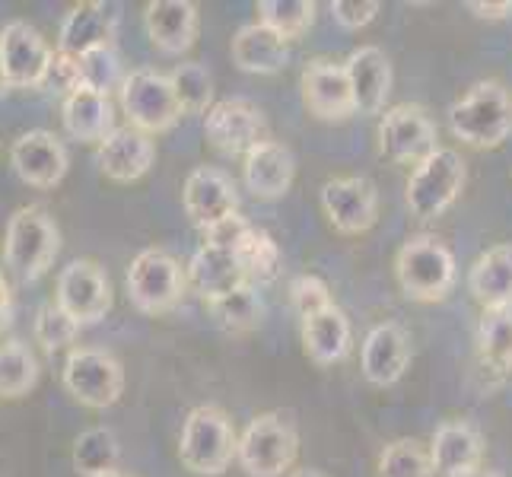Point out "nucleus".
<instances>
[{"label":"nucleus","mask_w":512,"mask_h":477,"mask_svg":"<svg viewBox=\"0 0 512 477\" xmlns=\"http://www.w3.org/2000/svg\"><path fill=\"white\" fill-rule=\"evenodd\" d=\"M360 366L369 385H395L411 366V338L398 322H382L366 334Z\"/></svg>","instance_id":"obj_20"},{"label":"nucleus","mask_w":512,"mask_h":477,"mask_svg":"<svg viewBox=\"0 0 512 477\" xmlns=\"http://www.w3.org/2000/svg\"><path fill=\"white\" fill-rule=\"evenodd\" d=\"M478 350L481 360L493 373L512 369V312H484L478 325Z\"/></svg>","instance_id":"obj_35"},{"label":"nucleus","mask_w":512,"mask_h":477,"mask_svg":"<svg viewBox=\"0 0 512 477\" xmlns=\"http://www.w3.org/2000/svg\"><path fill=\"white\" fill-rule=\"evenodd\" d=\"M10 90V86H7V77H4V67H0V96H4Z\"/></svg>","instance_id":"obj_48"},{"label":"nucleus","mask_w":512,"mask_h":477,"mask_svg":"<svg viewBox=\"0 0 512 477\" xmlns=\"http://www.w3.org/2000/svg\"><path fill=\"white\" fill-rule=\"evenodd\" d=\"M204 137L223 156H245L268 140V121L252 99L233 96L210 105L204 118Z\"/></svg>","instance_id":"obj_11"},{"label":"nucleus","mask_w":512,"mask_h":477,"mask_svg":"<svg viewBox=\"0 0 512 477\" xmlns=\"http://www.w3.org/2000/svg\"><path fill=\"white\" fill-rule=\"evenodd\" d=\"M61 382L67 388V395L80 401L83 408H112V404L125 392V366L112 357L109 350L99 347H70Z\"/></svg>","instance_id":"obj_8"},{"label":"nucleus","mask_w":512,"mask_h":477,"mask_svg":"<svg viewBox=\"0 0 512 477\" xmlns=\"http://www.w3.org/2000/svg\"><path fill=\"white\" fill-rule=\"evenodd\" d=\"M45 86H55L58 93H64V99H67L70 93L83 90L80 61H77L74 55H64V51H55V61H51V70H48Z\"/></svg>","instance_id":"obj_42"},{"label":"nucleus","mask_w":512,"mask_h":477,"mask_svg":"<svg viewBox=\"0 0 512 477\" xmlns=\"http://www.w3.org/2000/svg\"><path fill=\"white\" fill-rule=\"evenodd\" d=\"M207 306L214 312L217 322L233 334H245V331L258 328L264 318V303H261L255 284H242L233 293H226L217 299V303H207Z\"/></svg>","instance_id":"obj_33"},{"label":"nucleus","mask_w":512,"mask_h":477,"mask_svg":"<svg viewBox=\"0 0 512 477\" xmlns=\"http://www.w3.org/2000/svg\"><path fill=\"white\" fill-rule=\"evenodd\" d=\"M395 277L404 296L414 303H439L455 287V255L436 236H411L395 255Z\"/></svg>","instance_id":"obj_3"},{"label":"nucleus","mask_w":512,"mask_h":477,"mask_svg":"<svg viewBox=\"0 0 512 477\" xmlns=\"http://www.w3.org/2000/svg\"><path fill=\"white\" fill-rule=\"evenodd\" d=\"M64 131L80 140V144H102L105 137L115 134V109L109 96H99L93 90L70 93L61 105Z\"/></svg>","instance_id":"obj_27"},{"label":"nucleus","mask_w":512,"mask_h":477,"mask_svg":"<svg viewBox=\"0 0 512 477\" xmlns=\"http://www.w3.org/2000/svg\"><path fill=\"white\" fill-rule=\"evenodd\" d=\"M350 341H353L350 322L338 306L303 318V347L312 363L319 366L341 363L350 353Z\"/></svg>","instance_id":"obj_29"},{"label":"nucleus","mask_w":512,"mask_h":477,"mask_svg":"<svg viewBox=\"0 0 512 477\" xmlns=\"http://www.w3.org/2000/svg\"><path fill=\"white\" fill-rule=\"evenodd\" d=\"M436 140V125L420 105H392L379 121V150L392 163L417 169L423 159L439 150Z\"/></svg>","instance_id":"obj_13"},{"label":"nucleus","mask_w":512,"mask_h":477,"mask_svg":"<svg viewBox=\"0 0 512 477\" xmlns=\"http://www.w3.org/2000/svg\"><path fill=\"white\" fill-rule=\"evenodd\" d=\"M118 23H121L118 4H105V0H86V4H77L61 23L58 51L80 58L93 48L115 45Z\"/></svg>","instance_id":"obj_18"},{"label":"nucleus","mask_w":512,"mask_h":477,"mask_svg":"<svg viewBox=\"0 0 512 477\" xmlns=\"http://www.w3.org/2000/svg\"><path fill=\"white\" fill-rule=\"evenodd\" d=\"M169 83H172V93H175V99H179L185 115L210 112L207 105H210V99H214V77H210V70L204 64H198V61L175 64L172 74H169Z\"/></svg>","instance_id":"obj_34"},{"label":"nucleus","mask_w":512,"mask_h":477,"mask_svg":"<svg viewBox=\"0 0 512 477\" xmlns=\"http://www.w3.org/2000/svg\"><path fill=\"white\" fill-rule=\"evenodd\" d=\"M10 166L29 188L45 191V188H55L64 182L70 156H67V147L55 134L39 128V131H26L23 137L13 140Z\"/></svg>","instance_id":"obj_16"},{"label":"nucleus","mask_w":512,"mask_h":477,"mask_svg":"<svg viewBox=\"0 0 512 477\" xmlns=\"http://www.w3.org/2000/svg\"><path fill=\"white\" fill-rule=\"evenodd\" d=\"M239 452V433L233 420L217 404L194 408L182 427L179 458L182 465L201 477H220Z\"/></svg>","instance_id":"obj_4"},{"label":"nucleus","mask_w":512,"mask_h":477,"mask_svg":"<svg viewBox=\"0 0 512 477\" xmlns=\"http://www.w3.org/2000/svg\"><path fill=\"white\" fill-rule=\"evenodd\" d=\"M468 290L484 312H512V245H493L471 264Z\"/></svg>","instance_id":"obj_26"},{"label":"nucleus","mask_w":512,"mask_h":477,"mask_svg":"<svg viewBox=\"0 0 512 477\" xmlns=\"http://www.w3.org/2000/svg\"><path fill=\"white\" fill-rule=\"evenodd\" d=\"M96 477H128L125 471H105V474H96Z\"/></svg>","instance_id":"obj_49"},{"label":"nucleus","mask_w":512,"mask_h":477,"mask_svg":"<svg viewBox=\"0 0 512 477\" xmlns=\"http://www.w3.org/2000/svg\"><path fill=\"white\" fill-rule=\"evenodd\" d=\"M55 51L45 42V35L26 20H13L0 32V67L10 90H35L45 86Z\"/></svg>","instance_id":"obj_12"},{"label":"nucleus","mask_w":512,"mask_h":477,"mask_svg":"<svg viewBox=\"0 0 512 477\" xmlns=\"http://www.w3.org/2000/svg\"><path fill=\"white\" fill-rule=\"evenodd\" d=\"M156 159V144L153 137L137 131V128H115L96 147V166L109 182L131 185L137 179H144Z\"/></svg>","instance_id":"obj_19"},{"label":"nucleus","mask_w":512,"mask_h":477,"mask_svg":"<svg viewBox=\"0 0 512 477\" xmlns=\"http://www.w3.org/2000/svg\"><path fill=\"white\" fill-rule=\"evenodd\" d=\"M290 61V45L261 23L242 26L233 35V64L245 74H277Z\"/></svg>","instance_id":"obj_28"},{"label":"nucleus","mask_w":512,"mask_h":477,"mask_svg":"<svg viewBox=\"0 0 512 477\" xmlns=\"http://www.w3.org/2000/svg\"><path fill=\"white\" fill-rule=\"evenodd\" d=\"M144 26L150 42L163 55H185L198 39V4H191V0H150L144 10Z\"/></svg>","instance_id":"obj_22"},{"label":"nucleus","mask_w":512,"mask_h":477,"mask_svg":"<svg viewBox=\"0 0 512 477\" xmlns=\"http://www.w3.org/2000/svg\"><path fill=\"white\" fill-rule=\"evenodd\" d=\"M484 458V439L468 420H446L436 427L430 443L433 471L443 477H462L468 471H478Z\"/></svg>","instance_id":"obj_24"},{"label":"nucleus","mask_w":512,"mask_h":477,"mask_svg":"<svg viewBox=\"0 0 512 477\" xmlns=\"http://www.w3.org/2000/svg\"><path fill=\"white\" fill-rule=\"evenodd\" d=\"M121 112L128 115V125L144 134H163L179 125L185 115L179 99L172 93V83L166 74L153 67H137L121 83Z\"/></svg>","instance_id":"obj_9"},{"label":"nucleus","mask_w":512,"mask_h":477,"mask_svg":"<svg viewBox=\"0 0 512 477\" xmlns=\"http://www.w3.org/2000/svg\"><path fill=\"white\" fill-rule=\"evenodd\" d=\"M465 188V159L452 147H439L433 156H427L423 163L411 172L408 201L411 217L417 220H436L458 201V194Z\"/></svg>","instance_id":"obj_6"},{"label":"nucleus","mask_w":512,"mask_h":477,"mask_svg":"<svg viewBox=\"0 0 512 477\" xmlns=\"http://www.w3.org/2000/svg\"><path fill=\"white\" fill-rule=\"evenodd\" d=\"M322 210L344 236H360L379 220V191L363 175H341L322 185Z\"/></svg>","instance_id":"obj_14"},{"label":"nucleus","mask_w":512,"mask_h":477,"mask_svg":"<svg viewBox=\"0 0 512 477\" xmlns=\"http://www.w3.org/2000/svg\"><path fill=\"white\" fill-rule=\"evenodd\" d=\"M299 455V436L287 414L268 411L239 433L236 462L249 477H284Z\"/></svg>","instance_id":"obj_5"},{"label":"nucleus","mask_w":512,"mask_h":477,"mask_svg":"<svg viewBox=\"0 0 512 477\" xmlns=\"http://www.w3.org/2000/svg\"><path fill=\"white\" fill-rule=\"evenodd\" d=\"M121 446L109 427H90L77 436L74 443V468L80 477H96L105 471H118Z\"/></svg>","instance_id":"obj_32"},{"label":"nucleus","mask_w":512,"mask_h":477,"mask_svg":"<svg viewBox=\"0 0 512 477\" xmlns=\"http://www.w3.org/2000/svg\"><path fill=\"white\" fill-rule=\"evenodd\" d=\"M303 102L309 115L322 121H344L357 112L344 64H334L328 58L309 61L303 70Z\"/></svg>","instance_id":"obj_17"},{"label":"nucleus","mask_w":512,"mask_h":477,"mask_svg":"<svg viewBox=\"0 0 512 477\" xmlns=\"http://www.w3.org/2000/svg\"><path fill=\"white\" fill-rule=\"evenodd\" d=\"M58 252H61V233H58L55 217H51L45 207L39 204L20 207L7 220L4 261L23 284L45 277L51 271V264H55Z\"/></svg>","instance_id":"obj_2"},{"label":"nucleus","mask_w":512,"mask_h":477,"mask_svg":"<svg viewBox=\"0 0 512 477\" xmlns=\"http://www.w3.org/2000/svg\"><path fill=\"white\" fill-rule=\"evenodd\" d=\"M188 287L198 293L204 303H217L220 296L233 293L236 287L249 284L236 261V252L220 249V245L204 242L188 261Z\"/></svg>","instance_id":"obj_25"},{"label":"nucleus","mask_w":512,"mask_h":477,"mask_svg":"<svg viewBox=\"0 0 512 477\" xmlns=\"http://www.w3.org/2000/svg\"><path fill=\"white\" fill-rule=\"evenodd\" d=\"M376 13H379L376 0H331L334 23L344 29H363L376 20Z\"/></svg>","instance_id":"obj_41"},{"label":"nucleus","mask_w":512,"mask_h":477,"mask_svg":"<svg viewBox=\"0 0 512 477\" xmlns=\"http://www.w3.org/2000/svg\"><path fill=\"white\" fill-rule=\"evenodd\" d=\"M35 382H39L35 353L23 341L0 344V398L4 401L26 398L35 388Z\"/></svg>","instance_id":"obj_31"},{"label":"nucleus","mask_w":512,"mask_h":477,"mask_svg":"<svg viewBox=\"0 0 512 477\" xmlns=\"http://www.w3.org/2000/svg\"><path fill=\"white\" fill-rule=\"evenodd\" d=\"M55 303L74 318L80 328L102 322V318L112 312L109 274L102 271V264H96L90 258L70 261L67 268H61V274H58Z\"/></svg>","instance_id":"obj_10"},{"label":"nucleus","mask_w":512,"mask_h":477,"mask_svg":"<svg viewBox=\"0 0 512 477\" xmlns=\"http://www.w3.org/2000/svg\"><path fill=\"white\" fill-rule=\"evenodd\" d=\"M462 477H503L500 471H487V468H478V471H468V474H462Z\"/></svg>","instance_id":"obj_47"},{"label":"nucleus","mask_w":512,"mask_h":477,"mask_svg":"<svg viewBox=\"0 0 512 477\" xmlns=\"http://www.w3.org/2000/svg\"><path fill=\"white\" fill-rule=\"evenodd\" d=\"M249 229H252L249 220L239 217V214H233V217H226V220L214 223L210 229H204V242L220 245V249H229V252H236V245H239L245 236H249Z\"/></svg>","instance_id":"obj_43"},{"label":"nucleus","mask_w":512,"mask_h":477,"mask_svg":"<svg viewBox=\"0 0 512 477\" xmlns=\"http://www.w3.org/2000/svg\"><path fill=\"white\" fill-rule=\"evenodd\" d=\"M430 449H423L417 439H395L379 452L376 477H433Z\"/></svg>","instance_id":"obj_37"},{"label":"nucleus","mask_w":512,"mask_h":477,"mask_svg":"<svg viewBox=\"0 0 512 477\" xmlns=\"http://www.w3.org/2000/svg\"><path fill=\"white\" fill-rule=\"evenodd\" d=\"M10 318H13V293H10L7 277L0 274V334L10 325Z\"/></svg>","instance_id":"obj_45"},{"label":"nucleus","mask_w":512,"mask_h":477,"mask_svg":"<svg viewBox=\"0 0 512 477\" xmlns=\"http://www.w3.org/2000/svg\"><path fill=\"white\" fill-rule=\"evenodd\" d=\"M236 261L245 274V280L255 287L261 284H274L284 271V255H280V245L274 242L271 233H264V229L252 226L249 236H245L239 245H236Z\"/></svg>","instance_id":"obj_30"},{"label":"nucleus","mask_w":512,"mask_h":477,"mask_svg":"<svg viewBox=\"0 0 512 477\" xmlns=\"http://www.w3.org/2000/svg\"><path fill=\"white\" fill-rule=\"evenodd\" d=\"M449 128L474 150H493L512 134V96L503 83L481 80L449 109Z\"/></svg>","instance_id":"obj_1"},{"label":"nucleus","mask_w":512,"mask_h":477,"mask_svg":"<svg viewBox=\"0 0 512 477\" xmlns=\"http://www.w3.org/2000/svg\"><path fill=\"white\" fill-rule=\"evenodd\" d=\"M296 179V159L287 144L280 140H264L242 159V182L258 201H277L284 198Z\"/></svg>","instance_id":"obj_21"},{"label":"nucleus","mask_w":512,"mask_h":477,"mask_svg":"<svg viewBox=\"0 0 512 477\" xmlns=\"http://www.w3.org/2000/svg\"><path fill=\"white\" fill-rule=\"evenodd\" d=\"M468 10L478 16V20H506L512 13V4L509 0H503V4H481V0H471Z\"/></svg>","instance_id":"obj_44"},{"label":"nucleus","mask_w":512,"mask_h":477,"mask_svg":"<svg viewBox=\"0 0 512 477\" xmlns=\"http://www.w3.org/2000/svg\"><path fill=\"white\" fill-rule=\"evenodd\" d=\"M290 477H325L319 468H299V471H290Z\"/></svg>","instance_id":"obj_46"},{"label":"nucleus","mask_w":512,"mask_h":477,"mask_svg":"<svg viewBox=\"0 0 512 477\" xmlns=\"http://www.w3.org/2000/svg\"><path fill=\"white\" fill-rule=\"evenodd\" d=\"M353 102H357L360 115H379L385 109V99L392 96V64H388L385 51L376 45H363L350 51L344 61Z\"/></svg>","instance_id":"obj_23"},{"label":"nucleus","mask_w":512,"mask_h":477,"mask_svg":"<svg viewBox=\"0 0 512 477\" xmlns=\"http://www.w3.org/2000/svg\"><path fill=\"white\" fill-rule=\"evenodd\" d=\"M290 303H293L299 318H309V315H319V312L331 309L334 299H331V290H328V284L322 277L299 274L290 284Z\"/></svg>","instance_id":"obj_40"},{"label":"nucleus","mask_w":512,"mask_h":477,"mask_svg":"<svg viewBox=\"0 0 512 477\" xmlns=\"http://www.w3.org/2000/svg\"><path fill=\"white\" fill-rule=\"evenodd\" d=\"M315 20L312 0H261L258 4V23L277 32L280 39L290 42L299 39Z\"/></svg>","instance_id":"obj_36"},{"label":"nucleus","mask_w":512,"mask_h":477,"mask_svg":"<svg viewBox=\"0 0 512 477\" xmlns=\"http://www.w3.org/2000/svg\"><path fill=\"white\" fill-rule=\"evenodd\" d=\"M32 334H35V344H39L45 353H58L77 341L80 325L55 303V299H51V303H45L39 312H35Z\"/></svg>","instance_id":"obj_39"},{"label":"nucleus","mask_w":512,"mask_h":477,"mask_svg":"<svg viewBox=\"0 0 512 477\" xmlns=\"http://www.w3.org/2000/svg\"><path fill=\"white\" fill-rule=\"evenodd\" d=\"M182 204L191 223L204 233V229H210L214 223L239 214V191L223 169L198 166L194 172H188V179H185Z\"/></svg>","instance_id":"obj_15"},{"label":"nucleus","mask_w":512,"mask_h":477,"mask_svg":"<svg viewBox=\"0 0 512 477\" xmlns=\"http://www.w3.org/2000/svg\"><path fill=\"white\" fill-rule=\"evenodd\" d=\"M128 299L144 315H166L182 303L188 271L163 249H144L128 268Z\"/></svg>","instance_id":"obj_7"},{"label":"nucleus","mask_w":512,"mask_h":477,"mask_svg":"<svg viewBox=\"0 0 512 477\" xmlns=\"http://www.w3.org/2000/svg\"><path fill=\"white\" fill-rule=\"evenodd\" d=\"M80 61V80H83V90H93L99 96H109L115 90H121L125 83V70H121V58L115 45H102L86 51V55L77 58Z\"/></svg>","instance_id":"obj_38"}]
</instances>
